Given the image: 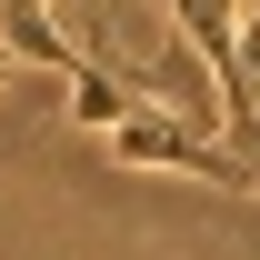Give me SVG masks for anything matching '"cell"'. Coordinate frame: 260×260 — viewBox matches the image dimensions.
I'll return each instance as SVG.
<instances>
[{
	"label": "cell",
	"instance_id": "6da1fadb",
	"mask_svg": "<svg viewBox=\"0 0 260 260\" xmlns=\"http://www.w3.org/2000/svg\"><path fill=\"white\" fill-rule=\"evenodd\" d=\"M0 40H10V60L20 70H60V80H80V70H100L80 40L50 20V0H0Z\"/></svg>",
	"mask_w": 260,
	"mask_h": 260
},
{
	"label": "cell",
	"instance_id": "7a4b0ae2",
	"mask_svg": "<svg viewBox=\"0 0 260 260\" xmlns=\"http://www.w3.org/2000/svg\"><path fill=\"white\" fill-rule=\"evenodd\" d=\"M130 110H140V80H130V70H80V80H70V120L100 130V140H110Z\"/></svg>",
	"mask_w": 260,
	"mask_h": 260
},
{
	"label": "cell",
	"instance_id": "3957f363",
	"mask_svg": "<svg viewBox=\"0 0 260 260\" xmlns=\"http://www.w3.org/2000/svg\"><path fill=\"white\" fill-rule=\"evenodd\" d=\"M10 70H20V60H10V40H0V80H10Z\"/></svg>",
	"mask_w": 260,
	"mask_h": 260
}]
</instances>
